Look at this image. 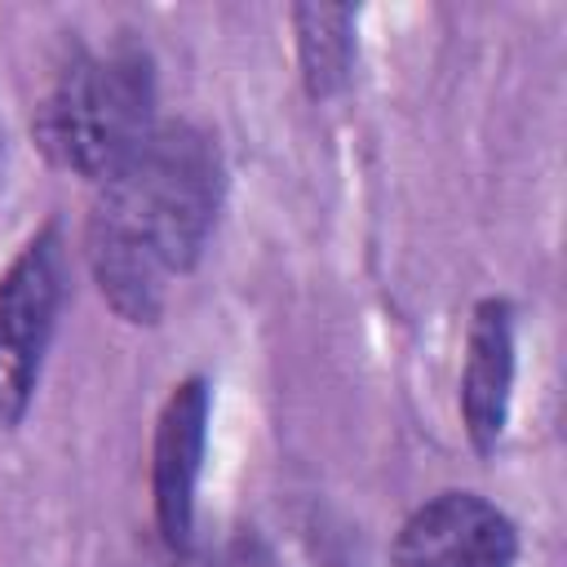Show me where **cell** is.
<instances>
[{
	"mask_svg": "<svg viewBox=\"0 0 567 567\" xmlns=\"http://www.w3.org/2000/svg\"><path fill=\"white\" fill-rule=\"evenodd\" d=\"M297 31V62L301 84L315 102L346 89L354 71V9L346 4H297L292 9Z\"/></svg>",
	"mask_w": 567,
	"mask_h": 567,
	"instance_id": "7",
	"label": "cell"
},
{
	"mask_svg": "<svg viewBox=\"0 0 567 567\" xmlns=\"http://www.w3.org/2000/svg\"><path fill=\"white\" fill-rule=\"evenodd\" d=\"M208 412L213 390L204 377H186L168 390L155 439H151V509L159 540L173 554H186L195 540V492L204 474V447H208Z\"/></svg>",
	"mask_w": 567,
	"mask_h": 567,
	"instance_id": "4",
	"label": "cell"
},
{
	"mask_svg": "<svg viewBox=\"0 0 567 567\" xmlns=\"http://www.w3.org/2000/svg\"><path fill=\"white\" fill-rule=\"evenodd\" d=\"M155 124V71L137 44L71 53L35 106L44 155L89 182L115 173Z\"/></svg>",
	"mask_w": 567,
	"mask_h": 567,
	"instance_id": "2",
	"label": "cell"
},
{
	"mask_svg": "<svg viewBox=\"0 0 567 567\" xmlns=\"http://www.w3.org/2000/svg\"><path fill=\"white\" fill-rule=\"evenodd\" d=\"M66 297V252L58 226H40L0 275V425L13 430L40 385L44 350Z\"/></svg>",
	"mask_w": 567,
	"mask_h": 567,
	"instance_id": "3",
	"label": "cell"
},
{
	"mask_svg": "<svg viewBox=\"0 0 567 567\" xmlns=\"http://www.w3.org/2000/svg\"><path fill=\"white\" fill-rule=\"evenodd\" d=\"M394 567H514V523L474 492H443L408 514L399 527Z\"/></svg>",
	"mask_w": 567,
	"mask_h": 567,
	"instance_id": "5",
	"label": "cell"
},
{
	"mask_svg": "<svg viewBox=\"0 0 567 567\" xmlns=\"http://www.w3.org/2000/svg\"><path fill=\"white\" fill-rule=\"evenodd\" d=\"M204 567H279V558L257 532H235L230 540H221L213 549V558Z\"/></svg>",
	"mask_w": 567,
	"mask_h": 567,
	"instance_id": "8",
	"label": "cell"
},
{
	"mask_svg": "<svg viewBox=\"0 0 567 567\" xmlns=\"http://www.w3.org/2000/svg\"><path fill=\"white\" fill-rule=\"evenodd\" d=\"M514 310L505 297H483L465 328V363H461V425L478 456H492L509 403H514Z\"/></svg>",
	"mask_w": 567,
	"mask_h": 567,
	"instance_id": "6",
	"label": "cell"
},
{
	"mask_svg": "<svg viewBox=\"0 0 567 567\" xmlns=\"http://www.w3.org/2000/svg\"><path fill=\"white\" fill-rule=\"evenodd\" d=\"M226 190L217 142L177 120L97 182L84 230L89 270L106 306L128 323H155L168 288L199 261Z\"/></svg>",
	"mask_w": 567,
	"mask_h": 567,
	"instance_id": "1",
	"label": "cell"
}]
</instances>
